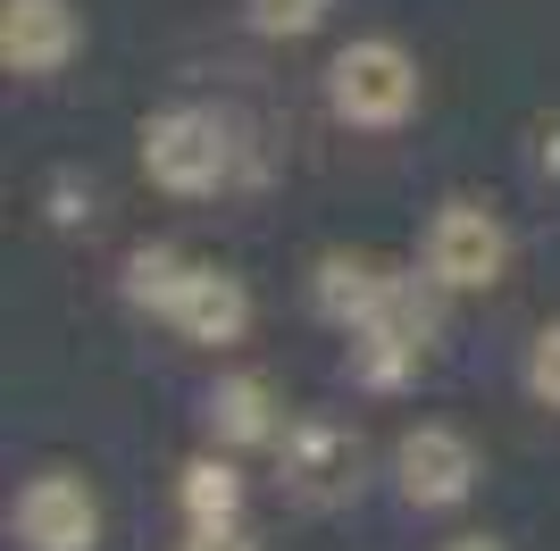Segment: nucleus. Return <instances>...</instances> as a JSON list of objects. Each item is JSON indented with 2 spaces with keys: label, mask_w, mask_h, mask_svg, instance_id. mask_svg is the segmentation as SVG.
Instances as JSON below:
<instances>
[{
  "label": "nucleus",
  "mask_w": 560,
  "mask_h": 551,
  "mask_svg": "<svg viewBox=\"0 0 560 551\" xmlns=\"http://www.w3.org/2000/svg\"><path fill=\"white\" fill-rule=\"evenodd\" d=\"M327 101H335V117H343V126L385 134V126H401V117L419 109V59H410L401 43H385V34H369V43L335 50Z\"/></svg>",
  "instance_id": "obj_1"
},
{
  "label": "nucleus",
  "mask_w": 560,
  "mask_h": 551,
  "mask_svg": "<svg viewBox=\"0 0 560 551\" xmlns=\"http://www.w3.org/2000/svg\"><path fill=\"white\" fill-rule=\"evenodd\" d=\"M142 167L160 192H218L234 167V134L210 109H160L142 126Z\"/></svg>",
  "instance_id": "obj_2"
},
{
  "label": "nucleus",
  "mask_w": 560,
  "mask_h": 551,
  "mask_svg": "<svg viewBox=\"0 0 560 551\" xmlns=\"http://www.w3.org/2000/svg\"><path fill=\"white\" fill-rule=\"evenodd\" d=\"M511 268V234L486 201H444L435 226H427V284L444 293H477V284H502Z\"/></svg>",
  "instance_id": "obj_3"
},
{
  "label": "nucleus",
  "mask_w": 560,
  "mask_h": 551,
  "mask_svg": "<svg viewBox=\"0 0 560 551\" xmlns=\"http://www.w3.org/2000/svg\"><path fill=\"white\" fill-rule=\"evenodd\" d=\"M18 543L25 551H93L101 543L93 484L68 477V468H43V477L18 493Z\"/></svg>",
  "instance_id": "obj_4"
},
{
  "label": "nucleus",
  "mask_w": 560,
  "mask_h": 551,
  "mask_svg": "<svg viewBox=\"0 0 560 551\" xmlns=\"http://www.w3.org/2000/svg\"><path fill=\"white\" fill-rule=\"evenodd\" d=\"M394 477H401V502L419 509H452L477 493V443L460 426H410L394 452Z\"/></svg>",
  "instance_id": "obj_5"
},
{
  "label": "nucleus",
  "mask_w": 560,
  "mask_h": 551,
  "mask_svg": "<svg viewBox=\"0 0 560 551\" xmlns=\"http://www.w3.org/2000/svg\"><path fill=\"white\" fill-rule=\"evenodd\" d=\"M84 43L75 0H0V59L9 75H59Z\"/></svg>",
  "instance_id": "obj_6"
},
{
  "label": "nucleus",
  "mask_w": 560,
  "mask_h": 551,
  "mask_svg": "<svg viewBox=\"0 0 560 551\" xmlns=\"http://www.w3.org/2000/svg\"><path fill=\"white\" fill-rule=\"evenodd\" d=\"M167 326L185 335V343H243V326H252V293H243V276L226 268H192L167 301Z\"/></svg>",
  "instance_id": "obj_7"
},
{
  "label": "nucleus",
  "mask_w": 560,
  "mask_h": 551,
  "mask_svg": "<svg viewBox=\"0 0 560 551\" xmlns=\"http://www.w3.org/2000/svg\"><path fill=\"white\" fill-rule=\"evenodd\" d=\"M284 477H293L302 502H335L351 484V435L327 426V418H302V426L284 435Z\"/></svg>",
  "instance_id": "obj_8"
},
{
  "label": "nucleus",
  "mask_w": 560,
  "mask_h": 551,
  "mask_svg": "<svg viewBox=\"0 0 560 551\" xmlns=\"http://www.w3.org/2000/svg\"><path fill=\"white\" fill-rule=\"evenodd\" d=\"M385 284H394V276L376 268V259L335 251V259H318V284H310V301H318V318H335V326H369V309L385 301Z\"/></svg>",
  "instance_id": "obj_9"
},
{
  "label": "nucleus",
  "mask_w": 560,
  "mask_h": 551,
  "mask_svg": "<svg viewBox=\"0 0 560 551\" xmlns=\"http://www.w3.org/2000/svg\"><path fill=\"white\" fill-rule=\"evenodd\" d=\"M210 426H218V443H284L277 392L259 385V376H226L210 392Z\"/></svg>",
  "instance_id": "obj_10"
},
{
  "label": "nucleus",
  "mask_w": 560,
  "mask_h": 551,
  "mask_svg": "<svg viewBox=\"0 0 560 551\" xmlns=\"http://www.w3.org/2000/svg\"><path fill=\"white\" fill-rule=\"evenodd\" d=\"M176 502H185L192 527H226V518H243V477H234V459H192L185 484H176Z\"/></svg>",
  "instance_id": "obj_11"
},
{
  "label": "nucleus",
  "mask_w": 560,
  "mask_h": 551,
  "mask_svg": "<svg viewBox=\"0 0 560 551\" xmlns=\"http://www.w3.org/2000/svg\"><path fill=\"white\" fill-rule=\"evenodd\" d=\"M185 276H192V259H176V251H135V259H126V301L167 318V301H176V284H185Z\"/></svg>",
  "instance_id": "obj_12"
},
{
  "label": "nucleus",
  "mask_w": 560,
  "mask_h": 551,
  "mask_svg": "<svg viewBox=\"0 0 560 551\" xmlns=\"http://www.w3.org/2000/svg\"><path fill=\"white\" fill-rule=\"evenodd\" d=\"M243 9H252V25L268 34V43H302V34L327 25L335 0H243Z\"/></svg>",
  "instance_id": "obj_13"
},
{
  "label": "nucleus",
  "mask_w": 560,
  "mask_h": 551,
  "mask_svg": "<svg viewBox=\"0 0 560 551\" xmlns=\"http://www.w3.org/2000/svg\"><path fill=\"white\" fill-rule=\"evenodd\" d=\"M527 392L560 410V318L544 326V335H536V351H527Z\"/></svg>",
  "instance_id": "obj_14"
},
{
  "label": "nucleus",
  "mask_w": 560,
  "mask_h": 551,
  "mask_svg": "<svg viewBox=\"0 0 560 551\" xmlns=\"http://www.w3.org/2000/svg\"><path fill=\"white\" fill-rule=\"evenodd\" d=\"M185 551H259V543L226 518V527H192V535H185Z\"/></svg>",
  "instance_id": "obj_15"
},
{
  "label": "nucleus",
  "mask_w": 560,
  "mask_h": 551,
  "mask_svg": "<svg viewBox=\"0 0 560 551\" xmlns=\"http://www.w3.org/2000/svg\"><path fill=\"white\" fill-rule=\"evenodd\" d=\"M544 176H560V126H544Z\"/></svg>",
  "instance_id": "obj_16"
},
{
  "label": "nucleus",
  "mask_w": 560,
  "mask_h": 551,
  "mask_svg": "<svg viewBox=\"0 0 560 551\" xmlns=\"http://www.w3.org/2000/svg\"><path fill=\"white\" fill-rule=\"evenodd\" d=\"M444 551H502L493 535H460V543H444Z\"/></svg>",
  "instance_id": "obj_17"
}]
</instances>
